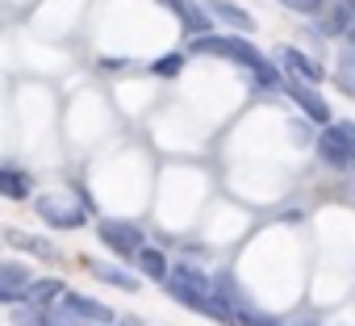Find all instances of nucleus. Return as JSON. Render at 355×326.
Instances as JSON below:
<instances>
[{"label": "nucleus", "mask_w": 355, "mask_h": 326, "mask_svg": "<svg viewBox=\"0 0 355 326\" xmlns=\"http://www.w3.org/2000/svg\"><path fill=\"white\" fill-rule=\"evenodd\" d=\"M189 55H214V59H230V63H239V67H247L259 92H268V88H284V80H280V71H276V63H272L268 55H259V51H255V46L247 42V38H222V34H197V38H193V46H189Z\"/></svg>", "instance_id": "f257e3e1"}, {"label": "nucleus", "mask_w": 355, "mask_h": 326, "mask_svg": "<svg viewBox=\"0 0 355 326\" xmlns=\"http://www.w3.org/2000/svg\"><path fill=\"white\" fill-rule=\"evenodd\" d=\"M167 297H175L180 305L197 309V314H209L218 318V301H214V276H205L197 264H175L167 272Z\"/></svg>", "instance_id": "f03ea898"}, {"label": "nucleus", "mask_w": 355, "mask_h": 326, "mask_svg": "<svg viewBox=\"0 0 355 326\" xmlns=\"http://www.w3.org/2000/svg\"><path fill=\"white\" fill-rule=\"evenodd\" d=\"M34 209H38V218L51 222L55 230H80V226L88 222L84 197L76 201V197H67V189H63V193H42V197L34 201Z\"/></svg>", "instance_id": "7ed1b4c3"}, {"label": "nucleus", "mask_w": 355, "mask_h": 326, "mask_svg": "<svg viewBox=\"0 0 355 326\" xmlns=\"http://www.w3.org/2000/svg\"><path fill=\"white\" fill-rule=\"evenodd\" d=\"M96 234H101V243H105L113 255H121V259H134V255L146 247V234H142L134 222H121V218H101V222H96Z\"/></svg>", "instance_id": "20e7f679"}, {"label": "nucleus", "mask_w": 355, "mask_h": 326, "mask_svg": "<svg viewBox=\"0 0 355 326\" xmlns=\"http://www.w3.org/2000/svg\"><path fill=\"white\" fill-rule=\"evenodd\" d=\"M318 159L326 163V168H351L355 163V146H351V138L343 134V126H326L322 134H318Z\"/></svg>", "instance_id": "39448f33"}, {"label": "nucleus", "mask_w": 355, "mask_h": 326, "mask_svg": "<svg viewBox=\"0 0 355 326\" xmlns=\"http://www.w3.org/2000/svg\"><path fill=\"white\" fill-rule=\"evenodd\" d=\"M30 284H34V272H30V268H21L17 259H5V264H0V301H5V305L26 301Z\"/></svg>", "instance_id": "423d86ee"}, {"label": "nucleus", "mask_w": 355, "mask_h": 326, "mask_svg": "<svg viewBox=\"0 0 355 326\" xmlns=\"http://www.w3.org/2000/svg\"><path fill=\"white\" fill-rule=\"evenodd\" d=\"M284 92H288V96L297 101V109H301V113H305L309 121H322V126L330 121V105H326V101H322V96H318V92L309 88V80L301 84V76H297V80H288V84H284Z\"/></svg>", "instance_id": "0eeeda50"}, {"label": "nucleus", "mask_w": 355, "mask_h": 326, "mask_svg": "<svg viewBox=\"0 0 355 326\" xmlns=\"http://www.w3.org/2000/svg\"><path fill=\"white\" fill-rule=\"evenodd\" d=\"M159 5H167L175 17H180V26L197 38V34H209L214 30V22H209V13L201 9V5H193V0H159Z\"/></svg>", "instance_id": "6e6552de"}, {"label": "nucleus", "mask_w": 355, "mask_h": 326, "mask_svg": "<svg viewBox=\"0 0 355 326\" xmlns=\"http://www.w3.org/2000/svg\"><path fill=\"white\" fill-rule=\"evenodd\" d=\"M351 26H355V9L347 5V0H334V5L322 13V26H318V30H322L326 38H334V34L343 38V34H351Z\"/></svg>", "instance_id": "1a4fd4ad"}, {"label": "nucleus", "mask_w": 355, "mask_h": 326, "mask_svg": "<svg viewBox=\"0 0 355 326\" xmlns=\"http://www.w3.org/2000/svg\"><path fill=\"white\" fill-rule=\"evenodd\" d=\"M67 309H76L84 322H113V309L105 305V301H92V297H80V293H67L63 289V297H59Z\"/></svg>", "instance_id": "9d476101"}, {"label": "nucleus", "mask_w": 355, "mask_h": 326, "mask_svg": "<svg viewBox=\"0 0 355 326\" xmlns=\"http://www.w3.org/2000/svg\"><path fill=\"white\" fill-rule=\"evenodd\" d=\"M280 63H284L293 76H305L309 84H318V80H322V67H318L313 59H305L297 46H280Z\"/></svg>", "instance_id": "9b49d317"}, {"label": "nucleus", "mask_w": 355, "mask_h": 326, "mask_svg": "<svg viewBox=\"0 0 355 326\" xmlns=\"http://www.w3.org/2000/svg\"><path fill=\"white\" fill-rule=\"evenodd\" d=\"M88 268H92V276H101L105 284H113V289H121V293H138V276H134V272L113 268V264H88Z\"/></svg>", "instance_id": "f8f14e48"}, {"label": "nucleus", "mask_w": 355, "mask_h": 326, "mask_svg": "<svg viewBox=\"0 0 355 326\" xmlns=\"http://www.w3.org/2000/svg\"><path fill=\"white\" fill-rule=\"evenodd\" d=\"M30 189H34V180H30L26 172H17V168H13V163H9V168H5V172H0V193H5V197H13V201H21V197H30Z\"/></svg>", "instance_id": "ddd939ff"}, {"label": "nucleus", "mask_w": 355, "mask_h": 326, "mask_svg": "<svg viewBox=\"0 0 355 326\" xmlns=\"http://www.w3.org/2000/svg\"><path fill=\"white\" fill-rule=\"evenodd\" d=\"M9 243H13V247H21V251H34L38 259H59V247H55V243H46V239H38V234L9 230Z\"/></svg>", "instance_id": "4468645a"}, {"label": "nucleus", "mask_w": 355, "mask_h": 326, "mask_svg": "<svg viewBox=\"0 0 355 326\" xmlns=\"http://www.w3.org/2000/svg\"><path fill=\"white\" fill-rule=\"evenodd\" d=\"M209 9H214L222 22H230L234 30H243V34H251V30H255L251 13H247V9H239V5H230V0H209Z\"/></svg>", "instance_id": "2eb2a0df"}, {"label": "nucleus", "mask_w": 355, "mask_h": 326, "mask_svg": "<svg viewBox=\"0 0 355 326\" xmlns=\"http://www.w3.org/2000/svg\"><path fill=\"white\" fill-rule=\"evenodd\" d=\"M134 264H138L150 280H167V272H171V268H167V255H163V251H155V247H142V251L134 255Z\"/></svg>", "instance_id": "dca6fc26"}, {"label": "nucleus", "mask_w": 355, "mask_h": 326, "mask_svg": "<svg viewBox=\"0 0 355 326\" xmlns=\"http://www.w3.org/2000/svg\"><path fill=\"white\" fill-rule=\"evenodd\" d=\"M59 297H63V280H55V276L34 280L30 293H26V301H34V305H51V301H59Z\"/></svg>", "instance_id": "f3484780"}, {"label": "nucleus", "mask_w": 355, "mask_h": 326, "mask_svg": "<svg viewBox=\"0 0 355 326\" xmlns=\"http://www.w3.org/2000/svg\"><path fill=\"white\" fill-rule=\"evenodd\" d=\"M234 326H284V322L272 318V314H263V309L251 305V301H239V309H234Z\"/></svg>", "instance_id": "a211bd4d"}, {"label": "nucleus", "mask_w": 355, "mask_h": 326, "mask_svg": "<svg viewBox=\"0 0 355 326\" xmlns=\"http://www.w3.org/2000/svg\"><path fill=\"white\" fill-rule=\"evenodd\" d=\"M46 326H88L76 309H67L63 301H59V309H46Z\"/></svg>", "instance_id": "6ab92c4d"}, {"label": "nucleus", "mask_w": 355, "mask_h": 326, "mask_svg": "<svg viewBox=\"0 0 355 326\" xmlns=\"http://www.w3.org/2000/svg\"><path fill=\"white\" fill-rule=\"evenodd\" d=\"M180 67H184V55H167V59H155V71H159V76H175Z\"/></svg>", "instance_id": "aec40b11"}, {"label": "nucleus", "mask_w": 355, "mask_h": 326, "mask_svg": "<svg viewBox=\"0 0 355 326\" xmlns=\"http://www.w3.org/2000/svg\"><path fill=\"white\" fill-rule=\"evenodd\" d=\"M284 9H293V13H318L322 9V0H280Z\"/></svg>", "instance_id": "412c9836"}, {"label": "nucleus", "mask_w": 355, "mask_h": 326, "mask_svg": "<svg viewBox=\"0 0 355 326\" xmlns=\"http://www.w3.org/2000/svg\"><path fill=\"white\" fill-rule=\"evenodd\" d=\"M338 126H343V134H347V138H351V146H355V121H338Z\"/></svg>", "instance_id": "4be33fe9"}, {"label": "nucleus", "mask_w": 355, "mask_h": 326, "mask_svg": "<svg viewBox=\"0 0 355 326\" xmlns=\"http://www.w3.org/2000/svg\"><path fill=\"white\" fill-rule=\"evenodd\" d=\"M101 326H142L138 318H121V322H101Z\"/></svg>", "instance_id": "5701e85b"}, {"label": "nucleus", "mask_w": 355, "mask_h": 326, "mask_svg": "<svg viewBox=\"0 0 355 326\" xmlns=\"http://www.w3.org/2000/svg\"><path fill=\"white\" fill-rule=\"evenodd\" d=\"M288 326H322V322H313V318H297V322H288Z\"/></svg>", "instance_id": "b1692460"}, {"label": "nucleus", "mask_w": 355, "mask_h": 326, "mask_svg": "<svg viewBox=\"0 0 355 326\" xmlns=\"http://www.w3.org/2000/svg\"><path fill=\"white\" fill-rule=\"evenodd\" d=\"M351 42H355V26H351Z\"/></svg>", "instance_id": "393cba45"}]
</instances>
